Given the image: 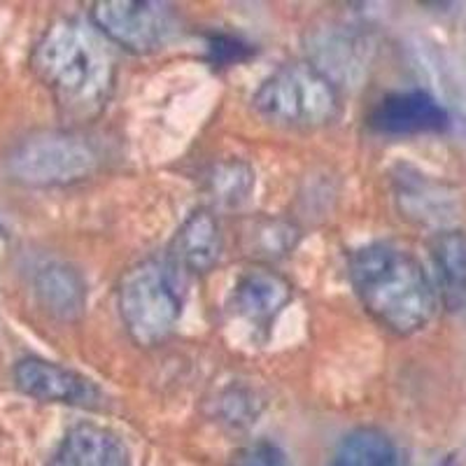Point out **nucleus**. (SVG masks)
<instances>
[{
	"instance_id": "f257e3e1",
	"label": "nucleus",
	"mask_w": 466,
	"mask_h": 466,
	"mask_svg": "<svg viewBox=\"0 0 466 466\" xmlns=\"http://www.w3.org/2000/svg\"><path fill=\"white\" fill-rule=\"evenodd\" d=\"M31 66L70 115L89 119L110 101L116 61L112 45L94 24L54 22L33 49Z\"/></svg>"
},
{
	"instance_id": "f03ea898",
	"label": "nucleus",
	"mask_w": 466,
	"mask_h": 466,
	"mask_svg": "<svg viewBox=\"0 0 466 466\" xmlns=\"http://www.w3.org/2000/svg\"><path fill=\"white\" fill-rule=\"evenodd\" d=\"M350 282L380 327L410 336L431 322L436 289L422 261L394 243H371L350 257Z\"/></svg>"
},
{
	"instance_id": "7ed1b4c3",
	"label": "nucleus",
	"mask_w": 466,
	"mask_h": 466,
	"mask_svg": "<svg viewBox=\"0 0 466 466\" xmlns=\"http://www.w3.org/2000/svg\"><path fill=\"white\" fill-rule=\"evenodd\" d=\"M252 106L273 127L313 131L339 119L340 94L319 66L291 61L261 82Z\"/></svg>"
},
{
	"instance_id": "20e7f679",
	"label": "nucleus",
	"mask_w": 466,
	"mask_h": 466,
	"mask_svg": "<svg viewBox=\"0 0 466 466\" xmlns=\"http://www.w3.org/2000/svg\"><path fill=\"white\" fill-rule=\"evenodd\" d=\"M182 282L177 266L149 257L124 273L119 282V315L128 336L143 348L161 345L182 318Z\"/></svg>"
},
{
	"instance_id": "39448f33",
	"label": "nucleus",
	"mask_w": 466,
	"mask_h": 466,
	"mask_svg": "<svg viewBox=\"0 0 466 466\" xmlns=\"http://www.w3.org/2000/svg\"><path fill=\"white\" fill-rule=\"evenodd\" d=\"M101 154L86 136L75 131H35L7 152L12 180L26 187H66L96 173Z\"/></svg>"
},
{
	"instance_id": "423d86ee",
	"label": "nucleus",
	"mask_w": 466,
	"mask_h": 466,
	"mask_svg": "<svg viewBox=\"0 0 466 466\" xmlns=\"http://www.w3.org/2000/svg\"><path fill=\"white\" fill-rule=\"evenodd\" d=\"M89 15L96 31L107 43L133 54L166 47L180 28L173 7L154 0H98Z\"/></svg>"
},
{
	"instance_id": "0eeeda50",
	"label": "nucleus",
	"mask_w": 466,
	"mask_h": 466,
	"mask_svg": "<svg viewBox=\"0 0 466 466\" xmlns=\"http://www.w3.org/2000/svg\"><path fill=\"white\" fill-rule=\"evenodd\" d=\"M15 382L26 397L45 403H64V406L94 408L101 403L103 394L82 373L68 366L54 364L40 357H24L15 366Z\"/></svg>"
},
{
	"instance_id": "6e6552de",
	"label": "nucleus",
	"mask_w": 466,
	"mask_h": 466,
	"mask_svg": "<svg viewBox=\"0 0 466 466\" xmlns=\"http://www.w3.org/2000/svg\"><path fill=\"white\" fill-rule=\"evenodd\" d=\"M451 122L445 107L427 91H399L385 96L369 116V127L382 136L439 133Z\"/></svg>"
},
{
	"instance_id": "1a4fd4ad",
	"label": "nucleus",
	"mask_w": 466,
	"mask_h": 466,
	"mask_svg": "<svg viewBox=\"0 0 466 466\" xmlns=\"http://www.w3.org/2000/svg\"><path fill=\"white\" fill-rule=\"evenodd\" d=\"M289 301V280L268 266H252L240 273L228 294V308L240 319L255 324V327H266L273 322V318Z\"/></svg>"
},
{
	"instance_id": "9d476101",
	"label": "nucleus",
	"mask_w": 466,
	"mask_h": 466,
	"mask_svg": "<svg viewBox=\"0 0 466 466\" xmlns=\"http://www.w3.org/2000/svg\"><path fill=\"white\" fill-rule=\"evenodd\" d=\"M224 252V233L219 219L210 210L191 212L175 233L170 257L177 268L206 276L219 264Z\"/></svg>"
},
{
	"instance_id": "9b49d317",
	"label": "nucleus",
	"mask_w": 466,
	"mask_h": 466,
	"mask_svg": "<svg viewBox=\"0 0 466 466\" xmlns=\"http://www.w3.org/2000/svg\"><path fill=\"white\" fill-rule=\"evenodd\" d=\"M49 466H133L127 445L98 424H77L64 436Z\"/></svg>"
},
{
	"instance_id": "f8f14e48",
	"label": "nucleus",
	"mask_w": 466,
	"mask_h": 466,
	"mask_svg": "<svg viewBox=\"0 0 466 466\" xmlns=\"http://www.w3.org/2000/svg\"><path fill=\"white\" fill-rule=\"evenodd\" d=\"M436 299L452 313L466 310V233L441 231L430 245Z\"/></svg>"
},
{
	"instance_id": "ddd939ff",
	"label": "nucleus",
	"mask_w": 466,
	"mask_h": 466,
	"mask_svg": "<svg viewBox=\"0 0 466 466\" xmlns=\"http://www.w3.org/2000/svg\"><path fill=\"white\" fill-rule=\"evenodd\" d=\"M35 294L47 313L73 322L80 319L86 308V282L73 266L52 261L35 273Z\"/></svg>"
},
{
	"instance_id": "4468645a",
	"label": "nucleus",
	"mask_w": 466,
	"mask_h": 466,
	"mask_svg": "<svg viewBox=\"0 0 466 466\" xmlns=\"http://www.w3.org/2000/svg\"><path fill=\"white\" fill-rule=\"evenodd\" d=\"M329 466H403V457L385 431L360 427L340 441Z\"/></svg>"
},
{
	"instance_id": "2eb2a0df",
	"label": "nucleus",
	"mask_w": 466,
	"mask_h": 466,
	"mask_svg": "<svg viewBox=\"0 0 466 466\" xmlns=\"http://www.w3.org/2000/svg\"><path fill=\"white\" fill-rule=\"evenodd\" d=\"M208 194L219 208H238L255 189V170L240 159H228L212 166L208 173Z\"/></svg>"
},
{
	"instance_id": "dca6fc26",
	"label": "nucleus",
	"mask_w": 466,
	"mask_h": 466,
	"mask_svg": "<svg viewBox=\"0 0 466 466\" xmlns=\"http://www.w3.org/2000/svg\"><path fill=\"white\" fill-rule=\"evenodd\" d=\"M299 240V231L294 224L280 222V219H266V222L255 224L252 233V248L259 249V255L266 257H282L289 249H294Z\"/></svg>"
},
{
	"instance_id": "f3484780",
	"label": "nucleus",
	"mask_w": 466,
	"mask_h": 466,
	"mask_svg": "<svg viewBox=\"0 0 466 466\" xmlns=\"http://www.w3.org/2000/svg\"><path fill=\"white\" fill-rule=\"evenodd\" d=\"M233 466H291L287 461L285 452L276 443L268 441H255V443L245 445L243 451L236 452Z\"/></svg>"
},
{
	"instance_id": "a211bd4d",
	"label": "nucleus",
	"mask_w": 466,
	"mask_h": 466,
	"mask_svg": "<svg viewBox=\"0 0 466 466\" xmlns=\"http://www.w3.org/2000/svg\"><path fill=\"white\" fill-rule=\"evenodd\" d=\"M3 236H5V228H3V224H0V238H3Z\"/></svg>"
}]
</instances>
